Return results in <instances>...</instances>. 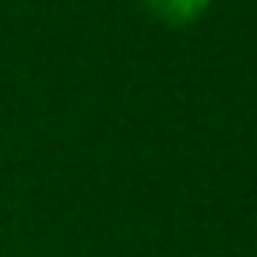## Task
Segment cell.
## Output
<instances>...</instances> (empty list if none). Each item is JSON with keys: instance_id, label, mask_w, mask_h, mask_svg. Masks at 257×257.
<instances>
[{"instance_id": "obj_1", "label": "cell", "mask_w": 257, "mask_h": 257, "mask_svg": "<svg viewBox=\"0 0 257 257\" xmlns=\"http://www.w3.org/2000/svg\"><path fill=\"white\" fill-rule=\"evenodd\" d=\"M138 4H141L159 25L187 29V25H194V22L204 18V11L211 8V0H138Z\"/></svg>"}]
</instances>
